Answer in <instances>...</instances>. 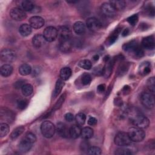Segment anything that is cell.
<instances>
[{
	"label": "cell",
	"instance_id": "obj_33",
	"mask_svg": "<svg viewBox=\"0 0 155 155\" xmlns=\"http://www.w3.org/2000/svg\"><path fill=\"white\" fill-rule=\"evenodd\" d=\"M75 120L78 125H83L86 120V116L83 113H79L75 116Z\"/></svg>",
	"mask_w": 155,
	"mask_h": 155
},
{
	"label": "cell",
	"instance_id": "obj_25",
	"mask_svg": "<svg viewBox=\"0 0 155 155\" xmlns=\"http://www.w3.org/2000/svg\"><path fill=\"white\" fill-rule=\"evenodd\" d=\"M64 84H64L63 80H62L61 79L57 80L56 84H55V87H54V91L53 92V97L54 98H55L59 94V93H61V91H62V90L64 86Z\"/></svg>",
	"mask_w": 155,
	"mask_h": 155
},
{
	"label": "cell",
	"instance_id": "obj_31",
	"mask_svg": "<svg viewBox=\"0 0 155 155\" xmlns=\"http://www.w3.org/2000/svg\"><path fill=\"white\" fill-rule=\"evenodd\" d=\"M25 128L23 126H19L16 127L13 131L10 134V138L12 140H15L17 139L24 131Z\"/></svg>",
	"mask_w": 155,
	"mask_h": 155
},
{
	"label": "cell",
	"instance_id": "obj_38",
	"mask_svg": "<svg viewBox=\"0 0 155 155\" xmlns=\"http://www.w3.org/2000/svg\"><path fill=\"white\" fill-rule=\"evenodd\" d=\"M115 154L117 155H131L132 152L130 149L127 148L122 147L117 149L115 151Z\"/></svg>",
	"mask_w": 155,
	"mask_h": 155
},
{
	"label": "cell",
	"instance_id": "obj_8",
	"mask_svg": "<svg viewBox=\"0 0 155 155\" xmlns=\"http://www.w3.org/2000/svg\"><path fill=\"white\" fill-rule=\"evenodd\" d=\"M43 36L47 42H53L58 37V29L53 26H49L45 28Z\"/></svg>",
	"mask_w": 155,
	"mask_h": 155
},
{
	"label": "cell",
	"instance_id": "obj_4",
	"mask_svg": "<svg viewBox=\"0 0 155 155\" xmlns=\"http://www.w3.org/2000/svg\"><path fill=\"white\" fill-rule=\"evenodd\" d=\"M41 131L45 137L51 138L56 132V127L50 121H44L41 125Z\"/></svg>",
	"mask_w": 155,
	"mask_h": 155
},
{
	"label": "cell",
	"instance_id": "obj_44",
	"mask_svg": "<svg viewBox=\"0 0 155 155\" xmlns=\"http://www.w3.org/2000/svg\"><path fill=\"white\" fill-rule=\"evenodd\" d=\"M28 105V101L26 99H21L18 102L17 106L19 109L24 110Z\"/></svg>",
	"mask_w": 155,
	"mask_h": 155
},
{
	"label": "cell",
	"instance_id": "obj_36",
	"mask_svg": "<svg viewBox=\"0 0 155 155\" xmlns=\"http://www.w3.org/2000/svg\"><path fill=\"white\" fill-rule=\"evenodd\" d=\"M113 65V61H110L107 63V65L105 67H104V75L106 77H108L111 71H112V67Z\"/></svg>",
	"mask_w": 155,
	"mask_h": 155
},
{
	"label": "cell",
	"instance_id": "obj_42",
	"mask_svg": "<svg viewBox=\"0 0 155 155\" xmlns=\"http://www.w3.org/2000/svg\"><path fill=\"white\" fill-rule=\"evenodd\" d=\"M24 138H25V139H27V140H28L29 142H30L32 143H33L36 140V136H35L33 133H31V132H28V133H27L25 134Z\"/></svg>",
	"mask_w": 155,
	"mask_h": 155
},
{
	"label": "cell",
	"instance_id": "obj_43",
	"mask_svg": "<svg viewBox=\"0 0 155 155\" xmlns=\"http://www.w3.org/2000/svg\"><path fill=\"white\" fill-rule=\"evenodd\" d=\"M138 21V16L136 14L133 15L132 16L128 17L127 18V22L131 25H134Z\"/></svg>",
	"mask_w": 155,
	"mask_h": 155
},
{
	"label": "cell",
	"instance_id": "obj_16",
	"mask_svg": "<svg viewBox=\"0 0 155 155\" xmlns=\"http://www.w3.org/2000/svg\"><path fill=\"white\" fill-rule=\"evenodd\" d=\"M32 144V143L23 137L18 145V150L21 153H26L31 149Z\"/></svg>",
	"mask_w": 155,
	"mask_h": 155
},
{
	"label": "cell",
	"instance_id": "obj_10",
	"mask_svg": "<svg viewBox=\"0 0 155 155\" xmlns=\"http://www.w3.org/2000/svg\"><path fill=\"white\" fill-rule=\"evenodd\" d=\"M71 31L69 27L65 25L59 26L58 28V37L59 41L68 39L70 38Z\"/></svg>",
	"mask_w": 155,
	"mask_h": 155
},
{
	"label": "cell",
	"instance_id": "obj_46",
	"mask_svg": "<svg viewBox=\"0 0 155 155\" xmlns=\"http://www.w3.org/2000/svg\"><path fill=\"white\" fill-rule=\"evenodd\" d=\"M128 68V67H127V64H122L120 66V67H119V73H120L121 74L122 73H126V71H127Z\"/></svg>",
	"mask_w": 155,
	"mask_h": 155
},
{
	"label": "cell",
	"instance_id": "obj_23",
	"mask_svg": "<svg viewBox=\"0 0 155 155\" xmlns=\"http://www.w3.org/2000/svg\"><path fill=\"white\" fill-rule=\"evenodd\" d=\"M85 25L81 21H77L73 25V30L77 35H82L85 31Z\"/></svg>",
	"mask_w": 155,
	"mask_h": 155
},
{
	"label": "cell",
	"instance_id": "obj_48",
	"mask_svg": "<svg viewBox=\"0 0 155 155\" xmlns=\"http://www.w3.org/2000/svg\"><path fill=\"white\" fill-rule=\"evenodd\" d=\"M117 36H118V32H117V31H116V32H115L114 33H113V34L111 35V37H110V39H109V42H110V44L113 43V42L117 39Z\"/></svg>",
	"mask_w": 155,
	"mask_h": 155
},
{
	"label": "cell",
	"instance_id": "obj_50",
	"mask_svg": "<svg viewBox=\"0 0 155 155\" xmlns=\"http://www.w3.org/2000/svg\"><path fill=\"white\" fill-rule=\"evenodd\" d=\"M25 84L24 83V81L23 80H19V81H16L15 84H14V86L16 88H22V87Z\"/></svg>",
	"mask_w": 155,
	"mask_h": 155
},
{
	"label": "cell",
	"instance_id": "obj_5",
	"mask_svg": "<svg viewBox=\"0 0 155 155\" xmlns=\"http://www.w3.org/2000/svg\"><path fill=\"white\" fill-rule=\"evenodd\" d=\"M114 140L115 144L120 147L128 146L130 145L132 142L128 134V133L123 131L118 133L115 136Z\"/></svg>",
	"mask_w": 155,
	"mask_h": 155
},
{
	"label": "cell",
	"instance_id": "obj_6",
	"mask_svg": "<svg viewBox=\"0 0 155 155\" xmlns=\"http://www.w3.org/2000/svg\"><path fill=\"white\" fill-rule=\"evenodd\" d=\"M142 104L148 109H151L154 106V94L150 92H143L140 96Z\"/></svg>",
	"mask_w": 155,
	"mask_h": 155
},
{
	"label": "cell",
	"instance_id": "obj_14",
	"mask_svg": "<svg viewBox=\"0 0 155 155\" xmlns=\"http://www.w3.org/2000/svg\"><path fill=\"white\" fill-rule=\"evenodd\" d=\"M142 47L147 50H153L155 47V41L153 36H148L144 38L141 42Z\"/></svg>",
	"mask_w": 155,
	"mask_h": 155
},
{
	"label": "cell",
	"instance_id": "obj_40",
	"mask_svg": "<svg viewBox=\"0 0 155 155\" xmlns=\"http://www.w3.org/2000/svg\"><path fill=\"white\" fill-rule=\"evenodd\" d=\"M88 154L91 155H99L101 154V150L98 147L93 146L88 149Z\"/></svg>",
	"mask_w": 155,
	"mask_h": 155
},
{
	"label": "cell",
	"instance_id": "obj_24",
	"mask_svg": "<svg viewBox=\"0 0 155 155\" xmlns=\"http://www.w3.org/2000/svg\"><path fill=\"white\" fill-rule=\"evenodd\" d=\"M31 27L27 24H23L19 28V31L21 35L24 37L30 35L31 33Z\"/></svg>",
	"mask_w": 155,
	"mask_h": 155
},
{
	"label": "cell",
	"instance_id": "obj_45",
	"mask_svg": "<svg viewBox=\"0 0 155 155\" xmlns=\"http://www.w3.org/2000/svg\"><path fill=\"white\" fill-rule=\"evenodd\" d=\"M93 73L96 76H101L104 74V68L101 65L96 67L93 70Z\"/></svg>",
	"mask_w": 155,
	"mask_h": 155
},
{
	"label": "cell",
	"instance_id": "obj_22",
	"mask_svg": "<svg viewBox=\"0 0 155 155\" xmlns=\"http://www.w3.org/2000/svg\"><path fill=\"white\" fill-rule=\"evenodd\" d=\"M81 130L79 125H74L69 128V136L73 139H76L81 136Z\"/></svg>",
	"mask_w": 155,
	"mask_h": 155
},
{
	"label": "cell",
	"instance_id": "obj_54",
	"mask_svg": "<svg viewBox=\"0 0 155 155\" xmlns=\"http://www.w3.org/2000/svg\"><path fill=\"white\" fill-rule=\"evenodd\" d=\"M93 59H94V61H97V60L99 59V56H98L97 54H95V55L93 57Z\"/></svg>",
	"mask_w": 155,
	"mask_h": 155
},
{
	"label": "cell",
	"instance_id": "obj_13",
	"mask_svg": "<svg viewBox=\"0 0 155 155\" xmlns=\"http://www.w3.org/2000/svg\"><path fill=\"white\" fill-rule=\"evenodd\" d=\"M29 24L31 28L38 29L44 25V19L39 16H34L30 18Z\"/></svg>",
	"mask_w": 155,
	"mask_h": 155
},
{
	"label": "cell",
	"instance_id": "obj_51",
	"mask_svg": "<svg viewBox=\"0 0 155 155\" xmlns=\"http://www.w3.org/2000/svg\"><path fill=\"white\" fill-rule=\"evenodd\" d=\"M105 85L104 84H100L97 87V91L99 93H102L105 91Z\"/></svg>",
	"mask_w": 155,
	"mask_h": 155
},
{
	"label": "cell",
	"instance_id": "obj_49",
	"mask_svg": "<svg viewBox=\"0 0 155 155\" xmlns=\"http://www.w3.org/2000/svg\"><path fill=\"white\" fill-rule=\"evenodd\" d=\"M65 119L68 122H71L74 119V116L71 113H67L65 114Z\"/></svg>",
	"mask_w": 155,
	"mask_h": 155
},
{
	"label": "cell",
	"instance_id": "obj_37",
	"mask_svg": "<svg viewBox=\"0 0 155 155\" xmlns=\"http://www.w3.org/2000/svg\"><path fill=\"white\" fill-rule=\"evenodd\" d=\"M147 87L150 91V93L154 94L155 91V79L154 77H151L148 79Z\"/></svg>",
	"mask_w": 155,
	"mask_h": 155
},
{
	"label": "cell",
	"instance_id": "obj_20",
	"mask_svg": "<svg viewBox=\"0 0 155 155\" xmlns=\"http://www.w3.org/2000/svg\"><path fill=\"white\" fill-rule=\"evenodd\" d=\"M151 71V64L148 62H142L139 67V73L142 76L149 74Z\"/></svg>",
	"mask_w": 155,
	"mask_h": 155
},
{
	"label": "cell",
	"instance_id": "obj_27",
	"mask_svg": "<svg viewBox=\"0 0 155 155\" xmlns=\"http://www.w3.org/2000/svg\"><path fill=\"white\" fill-rule=\"evenodd\" d=\"M110 4L113 7V8L117 10H122L126 6V2L122 0H113L110 2Z\"/></svg>",
	"mask_w": 155,
	"mask_h": 155
},
{
	"label": "cell",
	"instance_id": "obj_11",
	"mask_svg": "<svg viewBox=\"0 0 155 155\" xmlns=\"http://www.w3.org/2000/svg\"><path fill=\"white\" fill-rule=\"evenodd\" d=\"M86 25L87 28L91 31H97L101 29L102 24L101 22L96 18H89L86 22Z\"/></svg>",
	"mask_w": 155,
	"mask_h": 155
},
{
	"label": "cell",
	"instance_id": "obj_41",
	"mask_svg": "<svg viewBox=\"0 0 155 155\" xmlns=\"http://www.w3.org/2000/svg\"><path fill=\"white\" fill-rule=\"evenodd\" d=\"M81 81H82V83L85 85L90 84L91 81V77L90 74L87 73H84L81 78Z\"/></svg>",
	"mask_w": 155,
	"mask_h": 155
},
{
	"label": "cell",
	"instance_id": "obj_17",
	"mask_svg": "<svg viewBox=\"0 0 155 155\" xmlns=\"http://www.w3.org/2000/svg\"><path fill=\"white\" fill-rule=\"evenodd\" d=\"M45 39L43 35L40 34H37L35 35L32 39L33 45L35 48H40L43 46L45 43Z\"/></svg>",
	"mask_w": 155,
	"mask_h": 155
},
{
	"label": "cell",
	"instance_id": "obj_15",
	"mask_svg": "<svg viewBox=\"0 0 155 155\" xmlns=\"http://www.w3.org/2000/svg\"><path fill=\"white\" fill-rule=\"evenodd\" d=\"M73 44L70 39L60 41L59 45V50L62 53H69L72 49Z\"/></svg>",
	"mask_w": 155,
	"mask_h": 155
},
{
	"label": "cell",
	"instance_id": "obj_3",
	"mask_svg": "<svg viewBox=\"0 0 155 155\" xmlns=\"http://www.w3.org/2000/svg\"><path fill=\"white\" fill-rule=\"evenodd\" d=\"M128 134L131 141L136 142L142 141L145 137V133L142 128L137 127H133L130 128Z\"/></svg>",
	"mask_w": 155,
	"mask_h": 155
},
{
	"label": "cell",
	"instance_id": "obj_35",
	"mask_svg": "<svg viewBox=\"0 0 155 155\" xmlns=\"http://www.w3.org/2000/svg\"><path fill=\"white\" fill-rule=\"evenodd\" d=\"M79 66L83 69L90 70L92 67V64L88 59H83L79 62Z\"/></svg>",
	"mask_w": 155,
	"mask_h": 155
},
{
	"label": "cell",
	"instance_id": "obj_9",
	"mask_svg": "<svg viewBox=\"0 0 155 155\" xmlns=\"http://www.w3.org/2000/svg\"><path fill=\"white\" fill-rule=\"evenodd\" d=\"M10 16L13 19L18 21H22L27 17L25 12L21 8L18 7L12 8L10 12Z\"/></svg>",
	"mask_w": 155,
	"mask_h": 155
},
{
	"label": "cell",
	"instance_id": "obj_1",
	"mask_svg": "<svg viewBox=\"0 0 155 155\" xmlns=\"http://www.w3.org/2000/svg\"><path fill=\"white\" fill-rule=\"evenodd\" d=\"M123 49L134 58H140L144 54L142 47L136 41H131L123 45Z\"/></svg>",
	"mask_w": 155,
	"mask_h": 155
},
{
	"label": "cell",
	"instance_id": "obj_30",
	"mask_svg": "<svg viewBox=\"0 0 155 155\" xmlns=\"http://www.w3.org/2000/svg\"><path fill=\"white\" fill-rule=\"evenodd\" d=\"M31 72V67L27 64H22L19 68V73L22 76H27Z\"/></svg>",
	"mask_w": 155,
	"mask_h": 155
},
{
	"label": "cell",
	"instance_id": "obj_53",
	"mask_svg": "<svg viewBox=\"0 0 155 155\" xmlns=\"http://www.w3.org/2000/svg\"><path fill=\"white\" fill-rule=\"evenodd\" d=\"M128 32H129V31H128V28L125 29V30H124V31L122 32V36H125L127 35L128 34Z\"/></svg>",
	"mask_w": 155,
	"mask_h": 155
},
{
	"label": "cell",
	"instance_id": "obj_26",
	"mask_svg": "<svg viewBox=\"0 0 155 155\" xmlns=\"http://www.w3.org/2000/svg\"><path fill=\"white\" fill-rule=\"evenodd\" d=\"M13 67L10 64H4L0 69L1 74L4 77H8L12 73Z\"/></svg>",
	"mask_w": 155,
	"mask_h": 155
},
{
	"label": "cell",
	"instance_id": "obj_21",
	"mask_svg": "<svg viewBox=\"0 0 155 155\" xmlns=\"http://www.w3.org/2000/svg\"><path fill=\"white\" fill-rule=\"evenodd\" d=\"M20 7L21 8L24 12L27 11L31 12L35 7V5L31 1L24 0L20 2Z\"/></svg>",
	"mask_w": 155,
	"mask_h": 155
},
{
	"label": "cell",
	"instance_id": "obj_12",
	"mask_svg": "<svg viewBox=\"0 0 155 155\" xmlns=\"http://www.w3.org/2000/svg\"><path fill=\"white\" fill-rule=\"evenodd\" d=\"M101 11L102 13L107 17H113L115 15L116 10L110 4V2H105L101 5Z\"/></svg>",
	"mask_w": 155,
	"mask_h": 155
},
{
	"label": "cell",
	"instance_id": "obj_39",
	"mask_svg": "<svg viewBox=\"0 0 155 155\" xmlns=\"http://www.w3.org/2000/svg\"><path fill=\"white\" fill-rule=\"evenodd\" d=\"M66 95L65 94H63L61 96V97L59 98V99L57 101V102H56V104H54V105L53 107V111L56 110L58 109H59L62 105V104L64 103Z\"/></svg>",
	"mask_w": 155,
	"mask_h": 155
},
{
	"label": "cell",
	"instance_id": "obj_34",
	"mask_svg": "<svg viewBox=\"0 0 155 155\" xmlns=\"http://www.w3.org/2000/svg\"><path fill=\"white\" fill-rule=\"evenodd\" d=\"M10 127L6 123H1L0 125V136L3 137L5 136L9 132Z\"/></svg>",
	"mask_w": 155,
	"mask_h": 155
},
{
	"label": "cell",
	"instance_id": "obj_29",
	"mask_svg": "<svg viewBox=\"0 0 155 155\" xmlns=\"http://www.w3.org/2000/svg\"><path fill=\"white\" fill-rule=\"evenodd\" d=\"M81 136L84 139H88L93 136V130L88 127H84L81 130Z\"/></svg>",
	"mask_w": 155,
	"mask_h": 155
},
{
	"label": "cell",
	"instance_id": "obj_28",
	"mask_svg": "<svg viewBox=\"0 0 155 155\" xmlns=\"http://www.w3.org/2000/svg\"><path fill=\"white\" fill-rule=\"evenodd\" d=\"M71 70L69 67H63L60 71V78L63 81L68 80L71 76Z\"/></svg>",
	"mask_w": 155,
	"mask_h": 155
},
{
	"label": "cell",
	"instance_id": "obj_18",
	"mask_svg": "<svg viewBox=\"0 0 155 155\" xmlns=\"http://www.w3.org/2000/svg\"><path fill=\"white\" fill-rule=\"evenodd\" d=\"M57 131H58V134L63 137H67L68 136H69V128H68L67 125L62 122L58 123Z\"/></svg>",
	"mask_w": 155,
	"mask_h": 155
},
{
	"label": "cell",
	"instance_id": "obj_19",
	"mask_svg": "<svg viewBox=\"0 0 155 155\" xmlns=\"http://www.w3.org/2000/svg\"><path fill=\"white\" fill-rule=\"evenodd\" d=\"M1 118L4 120H6L8 122L13 120L14 119V114L12 111L6 108H1Z\"/></svg>",
	"mask_w": 155,
	"mask_h": 155
},
{
	"label": "cell",
	"instance_id": "obj_52",
	"mask_svg": "<svg viewBox=\"0 0 155 155\" xmlns=\"http://www.w3.org/2000/svg\"><path fill=\"white\" fill-rule=\"evenodd\" d=\"M40 68L38 67V68H34V70L33 71V76H37L38 74H39L40 71Z\"/></svg>",
	"mask_w": 155,
	"mask_h": 155
},
{
	"label": "cell",
	"instance_id": "obj_47",
	"mask_svg": "<svg viewBox=\"0 0 155 155\" xmlns=\"http://www.w3.org/2000/svg\"><path fill=\"white\" fill-rule=\"evenodd\" d=\"M97 120L94 117H90V118L88 120V124L91 126L96 125L97 124Z\"/></svg>",
	"mask_w": 155,
	"mask_h": 155
},
{
	"label": "cell",
	"instance_id": "obj_7",
	"mask_svg": "<svg viewBox=\"0 0 155 155\" xmlns=\"http://www.w3.org/2000/svg\"><path fill=\"white\" fill-rule=\"evenodd\" d=\"M1 59L4 62H13L16 58V53L10 49V48H4L1 51Z\"/></svg>",
	"mask_w": 155,
	"mask_h": 155
},
{
	"label": "cell",
	"instance_id": "obj_2",
	"mask_svg": "<svg viewBox=\"0 0 155 155\" xmlns=\"http://www.w3.org/2000/svg\"><path fill=\"white\" fill-rule=\"evenodd\" d=\"M130 122L135 126L140 128L148 127L150 124L149 119L141 113L134 112L130 116Z\"/></svg>",
	"mask_w": 155,
	"mask_h": 155
},
{
	"label": "cell",
	"instance_id": "obj_32",
	"mask_svg": "<svg viewBox=\"0 0 155 155\" xmlns=\"http://www.w3.org/2000/svg\"><path fill=\"white\" fill-rule=\"evenodd\" d=\"M21 91L22 94L25 96H30L33 91V87L30 84H25L21 88Z\"/></svg>",
	"mask_w": 155,
	"mask_h": 155
}]
</instances>
